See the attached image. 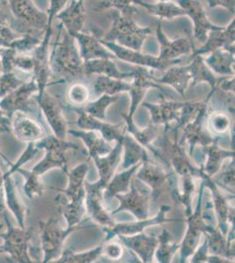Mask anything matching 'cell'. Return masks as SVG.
<instances>
[{
	"label": "cell",
	"mask_w": 235,
	"mask_h": 263,
	"mask_svg": "<svg viewBox=\"0 0 235 263\" xmlns=\"http://www.w3.org/2000/svg\"><path fill=\"white\" fill-rule=\"evenodd\" d=\"M49 61L54 72L66 78L78 77L84 71V63L76 47L75 39L62 23L57 25V38Z\"/></svg>",
	"instance_id": "cell-1"
},
{
	"label": "cell",
	"mask_w": 235,
	"mask_h": 263,
	"mask_svg": "<svg viewBox=\"0 0 235 263\" xmlns=\"http://www.w3.org/2000/svg\"><path fill=\"white\" fill-rule=\"evenodd\" d=\"M110 17L112 20L110 30L105 34L99 31L100 39L140 51L144 42L152 33V28L139 27L134 21V16L121 13L117 10L113 9Z\"/></svg>",
	"instance_id": "cell-2"
},
{
	"label": "cell",
	"mask_w": 235,
	"mask_h": 263,
	"mask_svg": "<svg viewBox=\"0 0 235 263\" xmlns=\"http://www.w3.org/2000/svg\"><path fill=\"white\" fill-rule=\"evenodd\" d=\"M98 37H99V30L98 29ZM99 40H100L102 44L107 49H109L112 53H113L117 58L128 62V63H134V64H138V65L146 66V67H150V68H154V69H162L167 68L168 66L171 65V64L178 63L181 62L178 59L171 61V62H164V61H161L159 57L141 54L140 51L125 48V47L117 44L115 42H105V41L100 39V37H99Z\"/></svg>",
	"instance_id": "cell-3"
},
{
	"label": "cell",
	"mask_w": 235,
	"mask_h": 263,
	"mask_svg": "<svg viewBox=\"0 0 235 263\" xmlns=\"http://www.w3.org/2000/svg\"><path fill=\"white\" fill-rule=\"evenodd\" d=\"M176 4L185 10L186 16L191 18L194 25V38L204 44L207 39L209 32L217 30L221 27L211 24L200 0H176Z\"/></svg>",
	"instance_id": "cell-4"
},
{
	"label": "cell",
	"mask_w": 235,
	"mask_h": 263,
	"mask_svg": "<svg viewBox=\"0 0 235 263\" xmlns=\"http://www.w3.org/2000/svg\"><path fill=\"white\" fill-rule=\"evenodd\" d=\"M38 87L34 82L28 84H21L16 90L6 95L5 99L0 102V108L7 115L10 120L12 115L17 111L21 112H32L33 105L31 103L30 97L37 90Z\"/></svg>",
	"instance_id": "cell-5"
},
{
	"label": "cell",
	"mask_w": 235,
	"mask_h": 263,
	"mask_svg": "<svg viewBox=\"0 0 235 263\" xmlns=\"http://www.w3.org/2000/svg\"><path fill=\"white\" fill-rule=\"evenodd\" d=\"M156 37L160 44L159 58L164 62L176 60L179 57L190 54L195 49L193 42L190 36L169 40L161 29V21L156 27Z\"/></svg>",
	"instance_id": "cell-6"
},
{
	"label": "cell",
	"mask_w": 235,
	"mask_h": 263,
	"mask_svg": "<svg viewBox=\"0 0 235 263\" xmlns=\"http://www.w3.org/2000/svg\"><path fill=\"white\" fill-rule=\"evenodd\" d=\"M234 31L235 21L233 18L227 27H221L217 30L209 32L205 43L201 48H195L191 57L208 54L219 48L234 52Z\"/></svg>",
	"instance_id": "cell-7"
},
{
	"label": "cell",
	"mask_w": 235,
	"mask_h": 263,
	"mask_svg": "<svg viewBox=\"0 0 235 263\" xmlns=\"http://www.w3.org/2000/svg\"><path fill=\"white\" fill-rule=\"evenodd\" d=\"M80 48V55L84 62L94 59H114L116 57L110 50H107L99 40L98 29L93 30V33H84L82 32L73 35Z\"/></svg>",
	"instance_id": "cell-8"
},
{
	"label": "cell",
	"mask_w": 235,
	"mask_h": 263,
	"mask_svg": "<svg viewBox=\"0 0 235 263\" xmlns=\"http://www.w3.org/2000/svg\"><path fill=\"white\" fill-rule=\"evenodd\" d=\"M8 232L2 234L5 238V245L3 246L5 252L11 254L12 260L17 262H29L27 256V241L29 239V233L25 232L23 228L17 229L12 228L9 222L7 221Z\"/></svg>",
	"instance_id": "cell-9"
},
{
	"label": "cell",
	"mask_w": 235,
	"mask_h": 263,
	"mask_svg": "<svg viewBox=\"0 0 235 263\" xmlns=\"http://www.w3.org/2000/svg\"><path fill=\"white\" fill-rule=\"evenodd\" d=\"M15 15L23 18L25 23L33 30H46L48 16L33 6L31 0H12Z\"/></svg>",
	"instance_id": "cell-10"
},
{
	"label": "cell",
	"mask_w": 235,
	"mask_h": 263,
	"mask_svg": "<svg viewBox=\"0 0 235 263\" xmlns=\"http://www.w3.org/2000/svg\"><path fill=\"white\" fill-rule=\"evenodd\" d=\"M85 0H71V3L67 8L60 12L57 18L62 21L65 30L73 37L76 33L82 31L86 21V9L84 6Z\"/></svg>",
	"instance_id": "cell-11"
},
{
	"label": "cell",
	"mask_w": 235,
	"mask_h": 263,
	"mask_svg": "<svg viewBox=\"0 0 235 263\" xmlns=\"http://www.w3.org/2000/svg\"><path fill=\"white\" fill-rule=\"evenodd\" d=\"M11 123L15 136L22 141H33L42 135V131L34 121L17 111L12 115Z\"/></svg>",
	"instance_id": "cell-12"
},
{
	"label": "cell",
	"mask_w": 235,
	"mask_h": 263,
	"mask_svg": "<svg viewBox=\"0 0 235 263\" xmlns=\"http://www.w3.org/2000/svg\"><path fill=\"white\" fill-rule=\"evenodd\" d=\"M134 5L141 6L149 13L160 18V20H172L180 16H186L185 10L182 9L177 4L173 3L170 1L149 4L142 0H134Z\"/></svg>",
	"instance_id": "cell-13"
},
{
	"label": "cell",
	"mask_w": 235,
	"mask_h": 263,
	"mask_svg": "<svg viewBox=\"0 0 235 263\" xmlns=\"http://www.w3.org/2000/svg\"><path fill=\"white\" fill-rule=\"evenodd\" d=\"M204 61L218 73L232 74L231 67L234 63V52L219 48L212 51L211 55Z\"/></svg>",
	"instance_id": "cell-14"
},
{
	"label": "cell",
	"mask_w": 235,
	"mask_h": 263,
	"mask_svg": "<svg viewBox=\"0 0 235 263\" xmlns=\"http://www.w3.org/2000/svg\"><path fill=\"white\" fill-rule=\"evenodd\" d=\"M4 182L6 187V199L7 204L12 213L18 219L19 224L21 228H24V205L15 189V183L10 176H4Z\"/></svg>",
	"instance_id": "cell-15"
},
{
	"label": "cell",
	"mask_w": 235,
	"mask_h": 263,
	"mask_svg": "<svg viewBox=\"0 0 235 263\" xmlns=\"http://www.w3.org/2000/svg\"><path fill=\"white\" fill-rule=\"evenodd\" d=\"M84 71L87 73H102L110 78H125L128 74H123L117 69L112 59H94L84 62Z\"/></svg>",
	"instance_id": "cell-16"
},
{
	"label": "cell",
	"mask_w": 235,
	"mask_h": 263,
	"mask_svg": "<svg viewBox=\"0 0 235 263\" xmlns=\"http://www.w3.org/2000/svg\"><path fill=\"white\" fill-rule=\"evenodd\" d=\"M111 8L134 17L138 13V8L134 6V0H98L94 10L96 12H102Z\"/></svg>",
	"instance_id": "cell-17"
},
{
	"label": "cell",
	"mask_w": 235,
	"mask_h": 263,
	"mask_svg": "<svg viewBox=\"0 0 235 263\" xmlns=\"http://www.w3.org/2000/svg\"><path fill=\"white\" fill-rule=\"evenodd\" d=\"M192 78L191 67H182V68H173L170 69L166 75L161 78V82L167 84H172L176 87L179 90L185 89V85L187 84L188 80Z\"/></svg>",
	"instance_id": "cell-18"
},
{
	"label": "cell",
	"mask_w": 235,
	"mask_h": 263,
	"mask_svg": "<svg viewBox=\"0 0 235 263\" xmlns=\"http://www.w3.org/2000/svg\"><path fill=\"white\" fill-rule=\"evenodd\" d=\"M96 90L98 92L108 91V92H115L119 90H128L129 86L122 82L113 80L107 77H100L96 81Z\"/></svg>",
	"instance_id": "cell-19"
},
{
	"label": "cell",
	"mask_w": 235,
	"mask_h": 263,
	"mask_svg": "<svg viewBox=\"0 0 235 263\" xmlns=\"http://www.w3.org/2000/svg\"><path fill=\"white\" fill-rule=\"evenodd\" d=\"M22 84L12 73H6L3 77H0V98L8 95Z\"/></svg>",
	"instance_id": "cell-20"
},
{
	"label": "cell",
	"mask_w": 235,
	"mask_h": 263,
	"mask_svg": "<svg viewBox=\"0 0 235 263\" xmlns=\"http://www.w3.org/2000/svg\"><path fill=\"white\" fill-rule=\"evenodd\" d=\"M21 173L23 174L26 178H27V183L25 185V192L27 193V196L30 198H33L35 197L36 195L39 193L40 188L39 183L37 182V178H36V174L33 172H27V171H23L19 168L18 171Z\"/></svg>",
	"instance_id": "cell-21"
},
{
	"label": "cell",
	"mask_w": 235,
	"mask_h": 263,
	"mask_svg": "<svg viewBox=\"0 0 235 263\" xmlns=\"http://www.w3.org/2000/svg\"><path fill=\"white\" fill-rule=\"evenodd\" d=\"M33 144H30L29 146H28V148L26 150V152L21 156V158L19 159L18 162H17L14 166H12V170H11L8 173H6L5 176H10L11 174L13 173L15 171H18L19 167H21V165L24 164L25 162H27L28 159L34 156L36 150L33 149Z\"/></svg>",
	"instance_id": "cell-22"
},
{
	"label": "cell",
	"mask_w": 235,
	"mask_h": 263,
	"mask_svg": "<svg viewBox=\"0 0 235 263\" xmlns=\"http://www.w3.org/2000/svg\"><path fill=\"white\" fill-rule=\"evenodd\" d=\"M69 0H50L49 14H48V24H52V21L58 12L63 9Z\"/></svg>",
	"instance_id": "cell-23"
},
{
	"label": "cell",
	"mask_w": 235,
	"mask_h": 263,
	"mask_svg": "<svg viewBox=\"0 0 235 263\" xmlns=\"http://www.w3.org/2000/svg\"><path fill=\"white\" fill-rule=\"evenodd\" d=\"M210 8H216L217 6H222L228 10L231 13L234 14V0H207Z\"/></svg>",
	"instance_id": "cell-24"
},
{
	"label": "cell",
	"mask_w": 235,
	"mask_h": 263,
	"mask_svg": "<svg viewBox=\"0 0 235 263\" xmlns=\"http://www.w3.org/2000/svg\"><path fill=\"white\" fill-rule=\"evenodd\" d=\"M87 94V90L85 87L82 86V85H75L72 87L71 90H70V95L73 99H77L79 100V98L81 99H83V98H85Z\"/></svg>",
	"instance_id": "cell-25"
},
{
	"label": "cell",
	"mask_w": 235,
	"mask_h": 263,
	"mask_svg": "<svg viewBox=\"0 0 235 263\" xmlns=\"http://www.w3.org/2000/svg\"><path fill=\"white\" fill-rule=\"evenodd\" d=\"M0 126H5L6 128L10 130V126H11V120L7 117L5 112L2 111V109L0 108Z\"/></svg>",
	"instance_id": "cell-26"
},
{
	"label": "cell",
	"mask_w": 235,
	"mask_h": 263,
	"mask_svg": "<svg viewBox=\"0 0 235 263\" xmlns=\"http://www.w3.org/2000/svg\"><path fill=\"white\" fill-rule=\"evenodd\" d=\"M5 209V203H4L3 193L0 191V212Z\"/></svg>",
	"instance_id": "cell-27"
},
{
	"label": "cell",
	"mask_w": 235,
	"mask_h": 263,
	"mask_svg": "<svg viewBox=\"0 0 235 263\" xmlns=\"http://www.w3.org/2000/svg\"><path fill=\"white\" fill-rule=\"evenodd\" d=\"M10 130L8 128H6V127H5V126H0V134L1 133H4V132H9Z\"/></svg>",
	"instance_id": "cell-28"
},
{
	"label": "cell",
	"mask_w": 235,
	"mask_h": 263,
	"mask_svg": "<svg viewBox=\"0 0 235 263\" xmlns=\"http://www.w3.org/2000/svg\"><path fill=\"white\" fill-rule=\"evenodd\" d=\"M2 252H5V250H4L3 247H0V254H1Z\"/></svg>",
	"instance_id": "cell-29"
},
{
	"label": "cell",
	"mask_w": 235,
	"mask_h": 263,
	"mask_svg": "<svg viewBox=\"0 0 235 263\" xmlns=\"http://www.w3.org/2000/svg\"><path fill=\"white\" fill-rule=\"evenodd\" d=\"M159 2H167V1H170V0H158Z\"/></svg>",
	"instance_id": "cell-30"
}]
</instances>
